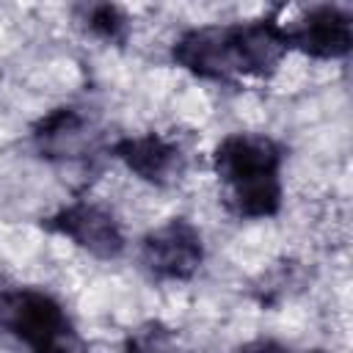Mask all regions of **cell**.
Here are the masks:
<instances>
[{"instance_id":"1","label":"cell","mask_w":353,"mask_h":353,"mask_svg":"<svg viewBox=\"0 0 353 353\" xmlns=\"http://www.w3.org/2000/svg\"><path fill=\"white\" fill-rule=\"evenodd\" d=\"M287 52V28L276 17L190 28L171 47L176 66L215 83L268 80L279 72Z\"/></svg>"},{"instance_id":"2","label":"cell","mask_w":353,"mask_h":353,"mask_svg":"<svg viewBox=\"0 0 353 353\" xmlns=\"http://www.w3.org/2000/svg\"><path fill=\"white\" fill-rule=\"evenodd\" d=\"M281 165L284 149L259 132H232L212 152L226 207L240 218H270L281 210Z\"/></svg>"},{"instance_id":"3","label":"cell","mask_w":353,"mask_h":353,"mask_svg":"<svg viewBox=\"0 0 353 353\" xmlns=\"http://www.w3.org/2000/svg\"><path fill=\"white\" fill-rule=\"evenodd\" d=\"M0 331L33 350H63L74 336L63 303L33 287L0 292Z\"/></svg>"},{"instance_id":"4","label":"cell","mask_w":353,"mask_h":353,"mask_svg":"<svg viewBox=\"0 0 353 353\" xmlns=\"http://www.w3.org/2000/svg\"><path fill=\"white\" fill-rule=\"evenodd\" d=\"M143 268L163 281H188L204 262L201 232L188 218H171L141 240Z\"/></svg>"},{"instance_id":"5","label":"cell","mask_w":353,"mask_h":353,"mask_svg":"<svg viewBox=\"0 0 353 353\" xmlns=\"http://www.w3.org/2000/svg\"><path fill=\"white\" fill-rule=\"evenodd\" d=\"M44 229L72 240L77 248L88 251L97 259H116L124 251V232L116 215L88 199H77L61 207L44 221Z\"/></svg>"},{"instance_id":"6","label":"cell","mask_w":353,"mask_h":353,"mask_svg":"<svg viewBox=\"0 0 353 353\" xmlns=\"http://www.w3.org/2000/svg\"><path fill=\"white\" fill-rule=\"evenodd\" d=\"M290 50H298L317 61H336L350 52L353 25L350 14L336 6H317L287 28Z\"/></svg>"},{"instance_id":"7","label":"cell","mask_w":353,"mask_h":353,"mask_svg":"<svg viewBox=\"0 0 353 353\" xmlns=\"http://www.w3.org/2000/svg\"><path fill=\"white\" fill-rule=\"evenodd\" d=\"M113 157L121 160L135 176H141L143 182H152L157 188H165L171 182H176L185 171V157L182 149L157 135V132H146V135H130L113 143Z\"/></svg>"},{"instance_id":"8","label":"cell","mask_w":353,"mask_h":353,"mask_svg":"<svg viewBox=\"0 0 353 353\" xmlns=\"http://www.w3.org/2000/svg\"><path fill=\"white\" fill-rule=\"evenodd\" d=\"M33 141L47 157H74L85 141V119L74 108H55L33 127Z\"/></svg>"},{"instance_id":"9","label":"cell","mask_w":353,"mask_h":353,"mask_svg":"<svg viewBox=\"0 0 353 353\" xmlns=\"http://www.w3.org/2000/svg\"><path fill=\"white\" fill-rule=\"evenodd\" d=\"M83 25L102 41L121 47L130 36V22L127 14L119 8L116 0H83V11H80Z\"/></svg>"}]
</instances>
